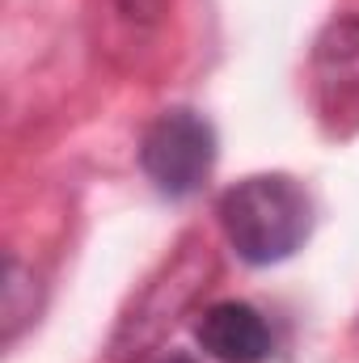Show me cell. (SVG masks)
Returning a JSON list of instances; mask_svg holds the SVG:
<instances>
[{"instance_id": "obj_5", "label": "cell", "mask_w": 359, "mask_h": 363, "mask_svg": "<svg viewBox=\"0 0 359 363\" xmlns=\"http://www.w3.org/2000/svg\"><path fill=\"white\" fill-rule=\"evenodd\" d=\"M165 4H170V0H118V9H123L127 17H136V21H157V17L165 13Z\"/></svg>"}, {"instance_id": "obj_4", "label": "cell", "mask_w": 359, "mask_h": 363, "mask_svg": "<svg viewBox=\"0 0 359 363\" xmlns=\"http://www.w3.org/2000/svg\"><path fill=\"white\" fill-rule=\"evenodd\" d=\"M194 338L216 363H263L270 355V325L258 308L241 300H220L203 308Z\"/></svg>"}, {"instance_id": "obj_6", "label": "cell", "mask_w": 359, "mask_h": 363, "mask_svg": "<svg viewBox=\"0 0 359 363\" xmlns=\"http://www.w3.org/2000/svg\"><path fill=\"white\" fill-rule=\"evenodd\" d=\"M161 363H194L190 355H170V359H161Z\"/></svg>"}, {"instance_id": "obj_2", "label": "cell", "mask_w": 359, "mask_h": 363, "mask_svg": "<svg viewBox=\"0 0 359 363\" xmlns=\"http://www.w3.org/2000/svg\"><path fill=\"white\" fill-rule=\"evenodd\" d=\"M140 165L161 194L170 199L194 194L211 178V165H216V127L194 110H165L144 131Z\"/></svg>"}, {"instance_id": "obj_1", "label": "cell", "mask_w": 359, "mask_h": 363, "mask_svg": "<svg viewBox=\"0 0 359 363\" xmlns=\"http://www.w3.org/2000/svg\"><path fill=\"white\" fill-rule=\"evenodd\" d=\"M220 224L241 262L270 267L304 245L313 228V203L304 186L287 174H254L224 190Z\"/></svg>"}, {"instance_id": "obj_3", "label": "cell", "mask_w": 359, "mask_h": 363, "mask_svg": "<svg viewBox=\"0 0 359 363\" xmlns=\"http://www.w3.org/2000/svg\"><path fill=\"white\" fill-rule=\"evenodd\" d=\"M313 106L334 135L359 131V17H338L313 47Z\"/></svg>"}]
</instances>
